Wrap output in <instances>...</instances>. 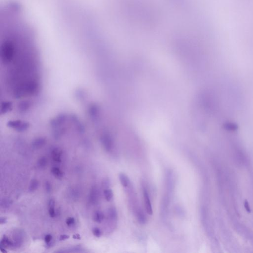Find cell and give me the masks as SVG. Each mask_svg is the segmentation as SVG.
<instances>
[{
  "label": "cell",
  "instance_id": "cell-23",
  "mask_svg": "<svg viewBox=\"0 0 253 253\" xmlns=\"http://www.w3.org/2000/svg\"><path fill=\"white\" fill-rule=\"evenodd\" d=\"M103 186L105 188V189L109 188L110 186V181L108 179H106L103 181Z\"/></svg>",
  "mask_w": 253,
  "mask_h": 253
},
{
  "label": "cell",
  "instance_id": "cell-27",
  "mask_svg": "<svg viewBox=\"0 0 253 253\" xmlns=\"http://www.w3.org/2000/svg\"><path fill=\"white\" fill-rule=\"evenodd\" d=\"M0 249H1V251L3 253H7V251H6L5 248H4V247H3L0 246Z\"/></svg>",
  "mask_w": 253,
  "mask_h": 253
},
{
  "label": "cell",
  "instance_id": "cell-22",
  "mask_svg": "<svg viewBox=\"0 0 253 253\" xmlns=\"http://www.w3.org/2000/svg\"><path fill=\"white\" fill-rule=\"evenodd\" d=\"M45 189L47 193H51L52 190V186L50 182L47 181L45 184Z\"/></svg>",
  "mask_w": 253,
  "mask_h": 253
},
{
  "label": "cell",
  "instance_id": "cell-7",
  "mask_svg": "<svg viewBox=\"0 0 253 253\" xmlns=\"http://www.w3.org/2000/svg\"><path fill=\"white\" fill-rule=\"evenodd\" d=\"M138 223L141 225H145L147 223V219L144 211L142 209L135 215Z\"/></svg>",
  "mask_w": 253,
  "mask_h": 253
},
{
  "label": "cell",
  "instance_id": "cell-5",
  "mask_svg": "<svg viewBox=\"0 0 253 253\" xmlns=\"http://www.w3.org/2000/svg\"><path fill=\"white\" fill-rule=\"evenodd\" d=\"M108 218L110 222L116 225L118 219V213L115 207H111L108 209Z\"/></svg>",
  "mask_w": 253,
  "mask_h": 253
},
{
  "label": "cell",
  "instance_id": "cell-14",
  "mask_svg": "<svg viewBox=\"0 0 253 253\" xmlns=\"http://www.w3.org/2000/svg\"><path fill=\"white\" fill-rule=\"evenodd\" d=\"M39 181L36 179H33L30 182L29 187V190L30 192H33L37 190L39 187Z\"/></svg>",
  "mask_w": 253,
  "mask_h": 253
},
{
  "label": "cell",
  "instance_id": "cell-16",
  "mask_svg": "<svg viewBox=\"0 0 253 253\" xmlns=\"http://www.w3.org/2000/svg\"><path fill=\"white\" fill-rule=\"evenodd\" d=\"M48 164V160L45 157L40 158L37 162V165L39 168L44 169L46 167Z\"/></svg>",
  "mask_w": 253,
  "mask_h": 253
},
{
  "label": "cell",
  "instance_id": "cell-2",
  "mask_svg": "<svg viewBox=\"0 0 253 253\" xmlns=\"http://www.w3.org/2000/svg\"><path fill=\"white\" fill-rule=\"evenodd\" d=\"M142 193L144 196V202L145 203V210L148 214L152 215L153 214L152 204L151 202L149 193L145 184H142Z\"/></svg>",
  "mask_w": 253,
  "mask_h": 253
},
{
  "label": "cell",
  "instance_id": "cell-13",
  "mask_svg": "<svg viewBox=\"0 0 253 253\" xmlns=\"http://www.w3.org/2000/svg\"><path fill=\"white\" fill-rule=\"evenodd\" d=\"M103 193H104L105 199H106V201H107L108 202L110 201L113 197V192L111 189H110L109 188L105 189L104 191H103Z\"/></svg>",
  "mask_w": 253,
  "mask_h": 253
},
{
  "label": "cell",
  "instance_id": "cell-21",
  "mask_svg": "<svg viewBox=\"0 0 253 253\" xmlns=\"http://www.w3.org/2000/svg\"><path fill=\"white\" fill-rule=\"evenodd\" d=\"M75 223V219L73 217H69L66 220V223L68 226L70 227L74 224Z\"/></svg>",
  "mask_w": 253,
  "mask_h": 253
},
{
  "label": "cell",
  "instance_id": "cell-25",
  "mask_svg": "<svg viewBox=\"0 0 253 253\" xmlns=\"http://www.w3.org/2000/svg\"><path fill=\"white\" fill-rule=\"evenodd\" d=\"M7 222V219L5 217H1L0 219V223L1 225L5 224Z\"/></svg>",
  "mask_w": 253,
  "mask_h": 253
},
{
  "label": "cell",
  "instance_id": "cell-17",
  "mask_svg": "<svg viewBox=\"0 0 253 253\" xmlns=\"http://www.w3.org/2000/svg\"><path fill=\"white\" fill-rule=\"evenodd\" d=\"M45 141L43 139L35 140L33 143V146L36 149L40 148L44 145Z\"/></svg>",
  "mask_w": 253,
  "mask_h": 253
},
{
  "label": "cell",
  "instance_id": "cell-26",
  "mask_svg": "<svg viewBox=\"0 0 253 253\" xmlns=\"http://www.w3.org/2000/svg\"><path fill=\"white\" fill-rule=\"evenodd\" d=\"M73 238L74 239H78V240H80V239H81V236L79 234H76L73 235Z\"/></svg>",
  "mask_w": 253,
  "mask_h": 253
},
{
  "label": "cell",
  "instance_id": "cell-9",
  "mask_svg": "<svg viewBox=\"0 0 253 253\" xmlns=\"http://www.w3.org/2000/svg\"><path fill=\"white\" fill-rule=\"evenodd\" d=\"M61 151L57 148H55L52 151V158L53 161L57 163H60L61 162Z\"/></svg>",
  "mask_w": 253,
  "mask_h": 253
},
{
  "label": "cell",
  "instance_id": "cell-4",
  "mask_svg": "<svg viewBox=\"0 0 253 253\" xmlns=\"http://www.w3.org/2000/svg\"><path fill=\"white\" fill-rule=\"evenodd\" d=\"M99 191L96 186H93L90 190L89 195V201L92 205H96L99 201Z\"/></svg>",
  "mask_w": 253,
  "mask_h": 253
},
{
  "label": "cell",
  "instance_id": "cell-10",
  "mask_svg": "<svg viewBox=\"0 0 253 253\" xmlns=\"http://www.w3.org/2000/svg\"><path fill=\"white\" fill-rule=\"evenodd\" d=\"M105 219V215L101 211H97L94 213L93 219L98 223H101Z\"/></svg>",
  "mask_w": 253,
  "mask_h": 253
},
{
  "label": "cell",
  "instance_id": "cell-18",
  "mask_svg": "<svg viewBox=\"0 0 253 253\" xmlns=\"http://www.w3.org/2000/svg\"><path fill=\"white\" fill-rule=\"evenodd\" d=\"M92 232L94 235L97 238L101 237V235H102L101 230L97 227H94L92 228Z\"/></svg>",
  "mask_w": 253,
  "mask_h": 253
},
{
  "label": "cell",
  "instance_id": "cell-3",
  "mask_svg": "<svg viewBox=\"0 0 253 253\" xmlns=\"http://www.w3.org/2000/svg\"><path fill=\"white\" fill-rule=\"evenodd\" d=\"M23 232L21 230H17L14 233L13 242V248H18L21 247L23 243L24 239Z\"/></svg>",
  "mask_w": 253,
  "mask_h": 253
},
{
  "label": "cell",
  "instance_id": "cell-1",
  "mask_svg": "<svg viewBox=\"0 0 253 253\" xmlns=\"http://www.w3.org/2000/svg\"><path fill=\"white\" fill-rule=\"evenodd\" d=\"M23 20L11 16L0 24V53L5 86L18 99L37 94L41 82L34 35Z\"/></svg>",
  "mask_w": 253,
  "mask_h": 253
},
{
  "label": "cell",
  "instance_id": "cell-15",
  "mask_svg": "<svg viewBox=\"0 0 253 253\" xmlns=\"http://www.w3.org/2000/svg\"><path fill=\"white\" fill-rule=\"evenodd\" d=\"M51 173L55 177L61 178L63 176V173L57 167H53L51 169Z\"/></svg>",
  "mask_w": 253,
  "mask_h": 253
},
{
  "label": "cell",
  "instance_id": "cell-6",
  "mask_svg": "<svg viewBox=\"0 0 253 253\" xmlns=\"http://www.w3.org/2000/svg\"><path fill=\"white\" fill-rule=\"evenodd\" d=\"M119 180H120V181L122 186L125 188H128V186H129L131 185V181H130L129 178L125 173H120L119 175Z\"/></svg>",
  "mask_w": 253,
  "mask_h": 253
},
{
  "label": "cell",
  "instance_id": "cell-19",
  "mask_svg": "<svg viewBox=\"0 0 253 253\" xmlns=\"http://www.w3.org/2000/svg\"><path fill=\"white\" fill-rule=\"evenodd\" d=\"M11 201L7 199H3L1 201V206L3 208H7L11 205Z\"/></svg>",
  "mask_w": 253,
  "mask_h": 253
},
{
  "label": "cell",
  "instance_id": "cell-20",
  "mask_svg": "<svg viewBox=\"0 0 253 253\" xmlns=\"http://www.w3.org/2000/svg\"><path fill=\"white\" fill-rule=\"evenodd\" d=\"M45 242L46 243L47 246H49L50 245L52 244L51 242L53 240V237L51 234H47L45 237Z\"/></svg>",
  "mask_w": 253,
  "mask_h": 253
},
{
  "label": "cell",
  "instance_id": "cell-11",
  "mask_svg": "<svg viewBox=\"0 0 253 253\" xmlns=\"http://www.w3.org/2000/svg\"><path fill=\"white\" fill-rule=\"evenodd\" d=\"M48 205L49 207V215L51 218H55L56 216V212L55 211V200H53V199H51L49 201Z\"/></svg>",
  "mask_w": 253,
  "mask_h": 253
},
{
  "label": "cell",
  "instance_id": "cell-8",
  "mask_svg": "<svg viewBox=\"0 0 253 253\" xmlns=\"http://www.w3.org/2000/svg\"><path fill=\"white\" fill-rule=\"evenodd\" d=\"M0 246L3 247L5 249L13 248V241H11L7 236L4 235L1 241Z\"/></svg>",
  "mask_w": 253,
  "mask_h": 253
},
{
  "label": "cell",
  "instance_id": "cell-12",
  "mask_svg": "<svg viewBox=\"0 0 253 253\" xmlns=\"http://www.w3.org/2000/svg\"><path fill=\"white\" fill-rule=\"evenodd\" d=\"M83 249L82 248L81 246H77L76 247H72V248H68L67 249L63 250H61L57 252H84Z\"/></svg>",
  "mask_w": 253,
  "mask_h": 253
},
{
  "label": "cell",
  "instance_id": "cell-24",
  "mask_svg": "<svg viewBox=\"0 0 253 253\" xmlns=\"http://www.w3.org/2000/svg\"><path fill=\"white\" fill-rule=\"evenodd\" d=\"M69 237H70V236L69 235H65V234L61 235L59 237V240L60 241L65 240L66 239H69Z\"/></svg>",
  "mask_w": 253,
  "mask_h": 253
}]
</instances>
